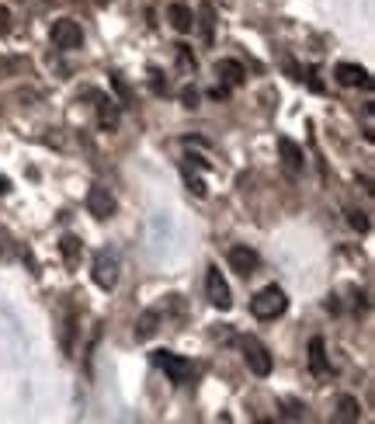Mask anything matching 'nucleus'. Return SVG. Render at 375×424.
Wrapping results in <instances>:
<instances>
[{"instance_id": "nucleus-15", "label": "nucleus", "mask_w": 375, "mask_h": 424, "mask_svg": "<svg viewBox=\"0 0 375 424\" xmlns=\"http://www.w3.org/2000/svg\"><path fill=\"white\" fill-rule=\"evenodd\" d=\"M97 122H101L108 132L118 129V108H115V101H108V97H101V94H97Z\"/></svg>"}, {"instance_id": "nucleus-9", "label": "nucleus", "mask_w": 375, "mask_h": 424, "mask_svg": "<svg viewBox=\"0 0 375 424\" xmlns=\"http://www.w3.org/2000/svg\"><path fill=\"white\" fill-rule=\"evenodd\" d=\"M278 153H282V167L296 178V174H303V167H306V153H303V146L296 143V139H289V136H278Z\"/></svg>"}, {"instance_id": "nucleus-3", "label": "nucleus", "mask_w": 375, "mask_h": 424, "mask_svg": "<svg viewBox=\"0 0 375 424\" xmlns=\"http://www.w3.org/2000/svg\"><path fill=\"white\" fill-rule=\"evenodd\" d=\"M150 362H153L157 369H163V376H167L174 386H181V383L191 376V362H188L184 355H174V352H167V348L153 352V355H150Z\"/></svg>"}, {"instance_id": "nucleus-24", "label": "nucleus", "mask_w": 375, "mask_h": 424, "mask_svg": "<svg viewBox=\"0 0 375 424\" xmlns=\"http://www.w3.org/2000/svg\"><path fill=\"white\" fill-rule=\"evenodd\" d=\"M111 84H115V91L122 94V101H129V87H125V80H122L118 73H111Z\"/></svg>"}, {"instance_id": "nucleus-7", "label": "nucleus", "mask_w": 375, "mask_h": 424, "mask_svg": "<svg viewBox=\"0 0 375 424\" xmlns=\"http://www.w3.org/2000/svg\"><path fill=\"white\" fill-rule=\"evenodd\" d=\"M94 282L104 292H111L118 285V261H115V254H108V251H97L94 254Z\"/></svg>"}, {"instance_id": "nucleus-27", "label": "nucleus", "mask_w": 375, "mask_h": 424, "mask_svg": "<svg viewBox=\"0 0 375 424\" xmlns=\"http://www.w3.org/2000/svg\"><path fill=\"white\" fill-rule=\"evenodd\" d=\"M153 91H167V80H160V73H153Z\"/></svg>"}, {"instance_id": "nucleus-12", "label": "nucleus", "mask_w": 375, "mask_h": 424, "mask_svg": "<svg viewBox=\"0 0 375 424\" xmlns=\"http://www.w3.org/2000/svg\"><path fill=\"white\" fill-rule=\"evenodd\" d=\"M160 320H163V313L153 306V310H143V317L136 320V341H150L153 334H157V327H160Z\"/></svg>"}, {"instance_id": "nucleus-8", "label": "nucleus", "mask_w": 375, "mask_h": 424, "mask_svg": "<svg viewBox=\"0 0 375 424\" xmlns=\"http://www.w3.org/2000/svg\"><path fill=\"white\" fill-rule=\"evenodd\" d=\"M87 212H90L94 219H111V216H115V195H111L104 184H94V188L87 191Z\"/></svg>"}, {"instance_id": "nucleus-14", "label": "nucleus", "mask_w": 375, "mask_h": 424, "mask_svg": "<svg viewBox=\"0 0 375 424\" xmlns=\"http://www.w3.org/2000/svg\"><path fill=\"white\" fill-rule=\"evenodd\" d=\"M216 77H219L226 87H240L247 73H244V66H240L237 59H219V63H216Z\"/></svg>"}, {"instance_id": "nucleus-16", "label": "nucleus", "mask_w": 375, "mask_h": 424, "mask_svg": "<svg viewBox=\"0 0 375 424\" xmlns=\"http://www.w3.org/2000/svg\"><path fill=\"white\" fill-rule=\"evenodd\" d=\"M334 418H337V421H358V418H362V404H358L355 397H341Z\"/></svg>"}, {"instance_id": "nucleus-25", "label": "nucleus", "mask_w": 375, "mask_h": 424, "mask_svg": "<svg viewBox=\"0 0 375 424\" xmlns=\"http://www.w3.org/2000/svg\"><path fill=\"white\" fill-rule=\"evenodd\" d=\"M7 31H10V10L0 3V35H7Z\"/></svg>"}, {"instance_id": "nucleus-21", "label": "nucleus", "mask_w": 375, "mask_h": 424, "mask_svg": "<svg viewBox=\"0 0 375 424\" xmlns=\"http://www.w3.org/2000/svg\"><path fill=\"white\" fill-rule=\"evenodd\" d=\"M285 418H289V421H299V418H306V407L296 404V400H289V404H285Z\"/></svg>"}, {"instance_id": "nucleus-23", "label": "nucleus", "mask_w": 375, "mask_h": 424, "mask_svg": "<svg viewBox=\"0 0 375 424\" xmlns=\"http://www.w3.org/2000/svg\"><path fill=\"white\" fill-rule=\"evenodd\" d=\"M177 59H181V66H191V70L198 66V63H195V56L188 52V45H177Z\"/></svg>"}, {"instance_id": "nucleus-28", "label": "nucleus", "mask_w": 375, "mask_h": 424, "mask_svg": "<svg viewBox=\"0 0 375 424\" xmlns=\"http://www.w3.org/2000/svg\"><path fill=\"white\" fill-rule=\"evenodd\" d=\"M7 191H10V181H7V178H3V174H0V198H3V195H7Z\"/></svg>"}, {"instance_id": "nucleus-17", "label": "nucleus", "mask_w": 375, "mask_h": 424, "mask_svg": "<svg viewBox=\"0 0 375 424\" xmlns=\"http://www.w3.org/2000/svg\"><path fill=\"white\" fill-rule=\"evenodd\" d=\"M212 17H216V10H212V3H202V10H198V28H202V38L212 45Z\"/></svg>"}, {"instance_id": "nucleus-26", "label": "nucleus", "mask_w": 375, "mask_h": 424, "mask_svg": "<svg viewBox=\"0 0 375 424\" xmlns=\"http://www.w3.org/2000/svg\"><path fill=\"white\" fill-rule=\"evenodd\" d=\"M188 188H191V191H195L198 198H205V184H202L198 178H191V174H188Z\"/></svg>"}, {"instance_id": "nucleus-18", "label": "nucleus", "mask_w": 375, "mask_h": 424, "mask_svg": "<svg viewBox=\"0 0 375 424\" xmlns=\"http://www.w3.org/2000/svg\"><path fill=\"white\" fill-rule=\"evenodd\" d=\"M73 327H77V317H73V310H66V324H63V352L66 355L73 352Z\"/></svg>"}, {"instance_id": "nucleus-11", "label": "nucleus", "mask_w": 375, "mask_h": 424, "mask_svg": "<svg viewBox=\"0 0 375 424\" xmlns=\"http://www.w3.org/2000/svg\"><path fill=\"white\" fill-rule=\"evenodd\" d=\"M167 17H170V28L181 31V35H188V31L195 28V14H191L188 3H170V7H167Z\"/></svg>"}, {"instance_id": "nucleus-13", "label": "nucleus", "mask_w": 375, "mask_h": 424, "mask_svg": "<svg viewBox=\"0 0 375 424\" xmlns=\"http://www.w3.org/2000/svg\"><path fill=\"white\" fill-rule=\"evenodd\" d=\"M310 372H313V376H327V372H330V359H327L324 338H313V341H310Z\"/></svg>"}, {"instance_id": "nucleus-6", "label": "nucleus", "mask_w": 375, "mask_h": 424, "mask_svg": "<svg viewBox=\"0 0 375 424\" xmlns=\"http://www.w3.org/2000/svg\"><path fill=\"white\" fill-rule=\"evenodd\" d=\"M226 258H230V268H233L240 278H250V275L261 268V254H257L254 247H247V244H233Z\"/></svg>"}, {"instance_id": "nucleus-1", "label": "nucleus", "mask_w": 375, "mask_h": 424, "mask_svg": "<svg viewBox=\"0 0 375 424\" xmlns=\"http://www.w3.org/2000/svg\"><path fill=\"white\" fill-rule=\"evenodd\" d=\"M285 310H289V296H285L278 285H268V289H261V292L250 299V313H254L257 320H278Z\"/></svg>"}, {"instance_id": "nucleus-10", "label": "nucleus", "mask_w": 375, "mask_h": 424, "mask_svg": "<svg viewBox=\"0 0 375 424\" xmlns=\"http://www.w3.org/2000/svg\"><path fill=\"white\" fill-rule=\"evenodd\" d=\"M334 80H337L341 87H372L369 70L358 66V63H337V66H334Z\"/></svg>"}, {"instance_id": "nucleus-20", "label": "nucleus", "mask_w": 375, "mask_h": 424, "mask_svg": "<svg viewBox=\"0 0 375 424\" xmlns=\"http://www.w3.org/2000/svg\"><path fill=\"white\" fill-rule=\"evenodd\" d=\"M59 251H63V258L73 265L77 258H80V240L77 237H63V244H59Z\"/></svg>"}, {"instance_id": "nucleus-5", "label": "nucleus", "mask_w": 375, "mask_h": 424, "mask_svg": "<svg viewBox=\"0 0 375 424\" xmlns=\"http://www.w3.org/2000/svg\"><path fill=\"white\" fill-rule=\"evenodd\" d=\"M205 296H209V303H212L216 310H230V306H233V292H230V282L223 278V272H219L216 265L205 272Z\"/></svg>"}, {"instance_id": "nucleus-22", "label": "nucleus", "mask_w": 375, "mask_h": 424, "mask_svg": "<svg viewBox=\"0 0 375 424\" xmlns=\"http://www.w3.org/2000/svg\"><path fill=\"white\" fill-rule=\"evenodd\" d=\"M181 104H184V108H198V91H195V87H184V91H181Z\"/></svg>"}, {"instance_id": "nucleus-4", "label": "nucleus", "mask_w": 375, "mask_h": 424, "mask_svg": "<svg viewBox=\"0 0 375 424\" xmlns=\"http://www.w3.org/2000/svg\"><path fill=\"white\" fill-rule=\"evenodd\" d=\"M52 45L63 49V52L80 49V45H83V31H80V24H77L73 17H59V21H52Z\"/></svg>"}, {"instance_id": "nucleus-2", "label": "nucleus", "mask_w": 375, "mask_h": 424, "mask_svg": "<svg viewBox=\"0 0 375 424\" xmlns=\"http://www.w3.org/2000/svg\"><path fill=\"white\" fill-rule=\"evenodd\" d=\"M240 352H244V359H247V366H250V372L254 376H271V369H275V359H271V352L254 338V334H244L240 338Z\"/></svg>"}, {"instance_id": "nucleus-19", "label": "nucleus", "mask_w": 375, "mask_h": 424, "mask_svg": "<svg viewBox=\"0 0 375 424\" xmlns=\"http://www.w3.org/2000/svg\"><path fill=\"white\" fill-rule=\"evenodd\" d=\"M348 223H351V230H358V233H369V230H372L369 212H358V209H351V212H348Z\"/></svg>"}]
</instances>
